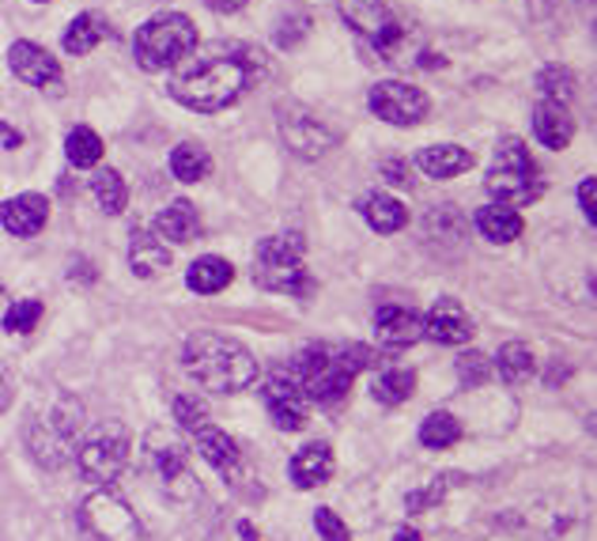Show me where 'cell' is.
Returning a JSON list of instances; mask_svg holds the SVG:
<instances>
[{
  "label": "cell",
  "mask_w": 597,
  "mask_h": 541,
  "mask_svg": "<svg viewBox=\"0 0 597 541\" xmlns=\"http://www.w3.org/2000/svg\"><path fill=\"white\" fill-rule=\"evenodd\" d=\"M265 76V53L249 46H209L198 61L182 65L171 79V95L190 110L212 114L238 103Z\"/></svg>",
  "instance_id": "obj_1"
},
{
  "label": "cell",
  "mask_w": 597,
  "mask_h": 541,
  "mask_svg": "<svg viewBox=\"0 0 597 541\" xmlns=\"http://www.w3.org/2000/svg\"><path fill=\"white\" fill-rule=\"evenodd\" d=\"M374 357L363 344H349V349H329V344H307L291 357L284 375L291 383H299V390L307 394V402L315 405H337L349 397L352 379L363 368H371Z\"/></svg>",
  "instance_id": "obj_2"
},
{
  "label": "cell",
  "mask_w": 597,
  "mask_h": 541,
  "mask_svg": "<svg viewBox=\"0 0 597 541\" xmlns=\"http://www.w3.org/2000/svg\"><path fill=\"white\" fill-rule=\"evenodd\" d=\"M182 363L212 394H238L257 379V360L249 357V349L224 333H193L182 349Z\"/></svg>",
  "instance_id": "obj_3"
},
{
  "label": "cell",
  "mask_w": 597,
  "mask_h": 541,
  "mask_svg": "<svg viewBox=\"0 0 597 541\" xmlns=\"http://www.w3.org/2000/svg\"><path fill=\"white\" fill-rule=\"evenodd\" d=\"M79 432H84V405L76 397L61 394L53 402V410L31 416V424H26V447H31V455L46 469H57L68 463Z\"/></svg>",
  "instance_id": "obj_4"
},
{
  "label": "cell",
  "mask_w": 597,
  "mask_h": 541,
  "mask_svg": "<svg viewBox=\"0 0 597 541\" xmlns=\"http://www.w3.org/2000/svg\"><path fill=\"white\" fill-rule=\"evenodd\" d=\"M193 46H198V26L182 12L151 15L137 31V39H132V53H137L140 68H148V73L174 68L182 57H190Z\"/></svg>",
  "instance_id": "obj_5"
},
{
  "label": "cell",
  "mask_w": 597,
  "mask_h": 541,
  "mask_svg": "<svg viewBox=\"0 0 597 541\" xmlns=\"http://www.w3.org/2000/svg\"><path fill=\"white\" fill-rule=\"evenodd\" d=\"M484 190L495 198V205L503 209H522V205H533L545 190L541 182V171L533 163V156L525 152L522 140H503L495 148V159H492V171H488V182Z\"/></svg>",
  "instance_id": "obj_6"
},
{
  "label": "cell",
  "mask_w": 597,
  "mask_h": 541,
  "mask_svg": "<svg viewBox=\"0 0 597 541\" xmlns=\"http://www.w3.org/2000/svg\"><path fill=\"white\" fill-rule=\"evenodd\" d=\"M307 243L302 235H269L254 251V280L265 291H288V296H310V273L302 269Z\"/></svg>",
  "instance_id": "obj_7"
},
{
  "label": "cell",
  "mask_w": 597,
  "mask_h": 541,
  "mask_svg": "<svg viewBox=\"0 0 597 541\" xmlns=\"http://www.w3.org/2000/svg\"><path fill=\"white\" fill-rule=\"evenodd\" d=\"M79 530L84 541H145L140 519L114 489H99L79 503Z\"/></svg>",
  "instance_id": "obj_8"
},
{
  "label": "cell",
  "mask_w": 597,
  "mask_h": 541,
  "mask_svg": "<svg viewBox=\"0 0 597 541\" xmlns=\"http://www.w3.org/2000/svg\"><path fill=\"white\" fill-rule=\"evenodd\" d=\"M129 428H125L121 421H106L99 432H92V436L84 439V447L76 450V466L79 474H84V481L92 485H110L114 477L121 474L125 466H129Z\"/></svg>",
  "instance_id": "obj_9"
},
{
  "label": "cell",
  "mask_w": 597,
  "mask_h": 541,
  "mask_svg": "<svg viewBox=\"0 0 597 541\" xmlns=\"http://www.w3.org/2000/svg\"><path fill=\"white\" fill-rule=\"evenodd\" d=\"M148 458L156 466L159 481H163V492L171 500H190V496L201 492L198 477L190 469V447L185 439L171 428H151L148 432Z\"/></svg>",
  "instance_id": "obj_10"
},
{
  "label": "cell",
  "mask_w": 597,
  "mask_h": 541,
  "mask_svg": "<svg viewBox=\"0 0 597 541\" xmlns=\"http://www.w3.org/2000/svg\"><path fill=\"white\" fill-rule=\"evenodd\" d=\"M337 8H341L344 23H349L352 31L371 39V46L379 50L382 57L394 61V53L401 50V42H405V26L390 15V8L382 4V0H337Z\"/></svg>",
  "instance_id": "obj_11"
},
{
  "label": "cell",
  "mask_w": 597,
  "mask_h": 541,
  "mask_svg": "<svg viewBox=\"0 0 597 541\" xmlns=\"http://www.w3.org/2000/svg\"><path fill=\"white\" fill-rule=\"evenodd\" d=\"M367 106L374 110V118L390 121V126H416V121L427 118L431 110V99L413 84H401V79H382V84L371 87Z\"/></svg>",
  "instance_id": "obj_12"
},
{
  "label": "cell",
  "mask_w": 597,
  "mask_h": 541,
  "mask_svg": "<svg viewBox=\"0 0 597 541\" xmlns=\"http://www.w3.org/2000/svg\"><path fill=\"white\" fill-rule=\"evenodd\" d=\"M280 137L299 159H322L337 145V132L302 106H280Z\"/></svg>",
  "instance_id": "obj_13"
},
{
  "label": "cell",
  "mask_w": 597,
  "mask_h": 541,
  "mask_svg": "<svg viewBox=\"0 0 597 541\" xmlns=\"http://www.w3.org/2000/svg\"><path fill=\"white\" fill-rule=\"evenodd\" d=\"M262 402H265V410H269L273 424L280 432H299L302 424H307V413H310L307 394H302L299 383H291L284 371H276L269 383H265Z\"/></svg>",
  "instance_id": "obj_14"
},
{
  "label": "cell",
  "mask_w": 597,
  "mask_h": 541,
  "mask_svg": "<svg viewBox=\"0 0 597 541\" xmlns=\"http://www.w3.org/2000/svg\"><path fill=\"white\" fill-rule=\"evenodd\" d=\"M8 65H12V73L31 87H50L61 79L57 57H50L39 42H12V50H8Z\"/></svg>",
  "instance_id": "obj_15"
},
{
  "label": "cell",
  "mask_w": 597,
  "mask_h": 541,
  "mask_svg": "<svg viewBox=\"0 0 597 541\" xmlns=\"http://www.w3.org/2000/svg\"><path fill=\"white\" fill-rule=\"evenodd\" d=\"M374 337H379L386 349H408L424 337V318L416 310H405V307H379L374 310Z\"/></svg>",
  "instance_id": "obj_16"
},
{
  "label": "cell",
  "mask_w": 597,
  "mask_h": 541,
  "mask_svg": "<svg viewBox=\"0 0 597 541\" xmlns=\"http://www.w3.org/2000/svg\"><path fill=\"white\" fill-rule=\"evenodd\" d=\"M424 333L439 344H466L473 337V318L466 315L458 299H435V307L424 318Z\"/></svg>",
  "instance_id": "obj_17"
},
{
  "label": "cell",
  "mask_w": 597,
  "mask_h": 541,
  "mask_svg": "<svg viewBox=\"0 0 597 541\" xmlns=\"http://www.w3.org/2000/svg\"><path fill=\"white\" fill-rule=\"evenodd\" d=\"M46 220H50V201L42 193H20V198H8L0 205V224L20 238L39 235L46 227Z\"/></svg>",
  "instance_id": "obj_18"
},
{
  "label": "cell",
  "mask_w": 597,
  "mask_h": 541,
  "mask_svg": "<svg viewBox=\"0 0 597 541\" xmlns=\"http://www.w3.org/2000/svg\"><path fill=\"white\" fill-rule=\"evenodd\" d=\"M533 132H537V140L552 152H559V148L572 145L575 137V118L567 114L564 103H537V110H533Z\"/></svg>",
  "instance_id": "obj_19"
},
{
  "label": "cell",
  "mask_w": 597,
  "mask_h": 541,
  "mask_svg": "<svg viewBox=\"0 0 597 541\" xmlns=\"http://www.w3.org/2000/svg\"><path fill=\"white\" fill-rule=\"evenodd\" d=\"M329 477H333V450H329V443H310V447H302L291 458V481H296V489H318Z\"/></svg>",
  "instance_id": "obj_20"
},
{
  "label": "cell",
  "mask_w": 597,
  "mask_h": 541,
  "mask_svg": "<svg viewBox=\"0 0 597 541\" xmlns=\"http://www.w3.org/2000/svg\"><path fill=\"white\" fill-rule=\"evenodd\" d=\"M193 443H198L201 458L209 463L212 469H220V474H235L238 466V443L227 436L224 428H216V424H201L198 432H193Z\"/></svg>",
  "instance_id": "obj_21"
},
{
  "label": "cell",
  "mask_w": 597,
  "mask_h": 541,
  "mask_svg": "<svg viewBox=\"0 0 597 541\" xmlns=\"http://www.w3.org/2000/svg\"><path fill=\"white\" fill-rule=\"evenodd\" d=\"M416 167H420L427 179H454V174L473 167V152H466L458 145H435L416 156Z\"/></svg>",
  "instance_id": "obj_22"
},
{
  "label": "cell",
  "mask_w": 597,
  "mask_h": 541,
  "mask_svg": "<svg viewBox=\"0 0 597 541\" xmlns=\"http://www.w3.org/2000/svg\"><path fill=\"white\" fill-rule=\"evenodd\" d=\"M129 265H132L137 277L151 280V277H159V273L171 269V251H167V246L159 243L151 232H137L129 243Z\"/></svg>",
  "instance_id": "obj_23"
},
{
  "label": "cell",
  "mask_w": 597,
  "mask_h": 541,
  "mask_svg": "<svg viewBox=\"0 0 597 541\" xmlns=\"http://www.w3.org/2000/svg\"><path fill=\"white\" fill-rule=\"evenodd\" d=\"M231 280H235V269H231L227 258H216V254H204V258L193 262L190 273H185V284H190L198 296H216Z\"/></svg>",
  "instance_id": "obj_24"
},
{
  "label": "cell",
  "mask_w": 597,
  "mask_h": 541,
  "mask_svg": "<svg viewBox=\"0 0 597 541\" xmlns=\"http://www.w3.org/2000/svg\"><path fill=\"white\" fill-rule=\"evenodd\" d=\"M156 232L163 235V238H171V243H193V238H201V216H198V209H193L190 201H174L171 209L159 212Z\"/></svg>",
  "instance_id": "obj_25"
},
{
  "label": "cell",
  "mask_w": 597,
  "mask_h": 541,
  "mask_svg": "<svg viewBox=\"0 0 597 541\" xmlns=\"http://www.w3.org/2000/svg\"><path fill=\"white\" fill-rule=\"evenodd\" d=\"M363 220L374 227V232H382V235H394L405 227V220H408V212L405 205H401L397 198H390V193H371V198H363Z\"/></svg>",
  "instance_id": "obj_26"
},
{
  "label": "cell",
  "mask_w": 597,
  "mask_h": 541,
  "mask_svg": "<svg viewBox=\"0 0 597 541\" xmlns=\"http://www.w3.org/2000/svg\"><path fill=\"white\" fill-rule=\"evenodd\" d=\"M522 216L514 209L503 205H488L477 212V232L488 238V243H514L522 235Z\"/></svg>",
  "instance_id": "obj_27"
},
{
  "label": "cell",
  "mask_w": 597,
  "mask_h": 541,
  "mask_svg": "<svg viewBox=\"0 0 597 541\" xmlns=\"http://www.w3.org/2000/svg\"><path fill=\"white\" fill-rule=\"evenodd\" d=\"M106 39V20L95 12H79L73 23H68L65 39H61V46L65 53H73V57H84V53H92L99 42Z\"/></svg>",
  "instance_id": "obj_28"
},
{
  "label": "cell",
  "mask_w": 597,
  "mask_h": 541,
  "mask_svg": "<svg viewBox=\"0 0 597 541\" xmlns=\"http://www.w3.org/2000/svg\"><path fill=\"white\" fill-rule=\"evenodd\" d=\"M212 171V156L204 152V145L198 140H182L171 152V174L178 182H201Z\"/></svg>",
  "instance_id": "obj_29"
},
{
  "label": "cell",
  "mask_w": 597,
  "mask_h": 541,
  "mask_svg": "<svg viewBox=\"0 0 597 541\" xmlns=\"http://www.w3.org/2000/svg\"><path fill=\"white\" fill-rule=\"evenodd\" d=\"M371 394H374V402H382V405H401V402H408V397L416 394V371H408V368L382 371V375L374 379Z\"/></svg>",
  "instance_id": "obj_30"
},
{
  "label": "cell",
  "mask_w": 597,
  "mask_h": 541,
  "mask_svg": "<svg viewBox=\"0 0 597 541\" xmlns=\"http://www.w3.org/2000/svg\"><path fill=\"white\" fill-rule=\"evenodd\" d=\"M495 368H499V375H503V383L522 386L525 379L533 375V352L525 349L522 341H507L495 357Z\"/></svg>",
  "instance_id": "obj_31"
},
{
  "label": "cell",
  "mask_w": 597,
  "mask_h": 541,
  "mask_svg": "<svg viewBox=\"0 0 597 541\" xmlns=\"http://www.w3.org/2000/svg\"><path fill=\"white\" fill-rule=\"evenodd\" d=\"M92 193L95 201L103 205V212H110V216H118L125 209V201H129V190H125V179L114 167H103V171L92 174Z\"/></svg>",
  "instance_id": "obj_32"
},
{
  "label": "cell",
  "mask_w": 597,
  "mask_h": 541,
  "mask_svg": "<svg viewBox=\"0 0 597 541\" xmlns=\"http://www.w3.org/2000/svg\"><path fill=\"white\" fill-rule=\"evenodd\" d=\"M65 152H68V163L73 167H95L103 159V137L87 126H76L65 137Z\"/></svg>",
  "instance_id": "obj_33"
},
{
  "label": "cell",
  "mask_w": 597,
  "mask_h": 541,
  "mask_svg": "<svg viewBox=\"0 0 597 541\" xmlns=\"http://www.w3.org/2000/svg\"><path fill=\"white\" fill-rule=\"evenodd\" d=\"M458 439H461V424L454 421L450 413H431L420 424V443H424V447H431V450H447Z\"/></svg>",
  "instance_id": "obj_34"
},
{
  "label": "cell",
  "mask_w": 597,
  "mask_h": 541,
  "mask_svg": "<svg viewBox=\"0 0 597 541\" xmlns=\"http://www.w3.org/2000/svg\"><path fill=\"white\" fill-rule=\"evenodd\" d=\"M0 322H4L8 333H31L42 322V304L39 299H15V304L4 307Z\"/></svg>",
  "instance_id": "obj_35"
},
{
  "label": "cell",
  "mask_w": 597,
  "mask_h": 541,
  "mask_svg": "<svg viewBox=\"0 0 597 541\" xmlns=\"http://www.w3.org/2000/svg\"><path fill=\"white\" fill-rule=\"evenodd\" d=\"M537 87L548 95V103H567L575 92V76H572V68H564V65H548V68H541Z\"/></svg>",
  "instance_id": "obj_36"
},
{
  "label": "cell",
  "mask_w": 597,
  "mask_h": 541,
  "mask_svg": "<svg viewBox=\"0 0 597 541\" xmlns=\"http://www.w3.org/2000/svg\"><path fill=\"white\" fill-rule=\"evenodd\" d=\"M307 31H310V12H302V8H288V12L280 15V23H276V42H280L284 50H291L307 39Z\"/></svg>",
  "instance_id": "obj_37"
},
{
  "label": "cell",
  "mask_w": 597,
  "mask_h": 541,
  "mask_svg": "<svg viewBox=\"0 0 597 541\" xmlns=\"http://www.w3.org/2000/svg\"><path fill=\"white\" fill-rule=\"evenodd\" d=\"M174 421L182 424L185 432H198L201 424H209V405H204L198 394H182L174 402Z\"/></svg>",
  "instance_id": "obj_38"
},
{
  "label": "cell",
  "mask_w": 597,
  "mask_h": 541,
  "mask_svg": "<svg viewBox=\"0 0 597 541\" xmlns=\"http://www.w3.org/2000/svg\"><path fill=\"white\" fill-rule=\"evenodd\" d=\"M488 375H492V360H488L484 352H466V357L458 360V379L466 386H484Z\"/></svg>",
  "instance_id": "obj_39"
},
{
  "label": "cell",
  "mask_w": 597,
  "mask_h": 541,
  "mask_svg": "<svg viewBox=\"0 0 597 541\" xmlns=\"http://www.w3.org/2000/svg\"><path fill=\"white\" fill-rule=\"evenodd\" d=\"M315 530L322 534V541H352L349 527H344V519H337L329 508H318L315 511Z\"/></svg>",
  "instance_id": "obj_40"
},
{
  "label": "cell",
  "mask_w": 597,
  "mask_h": 541,
  "mask_svg": "<svg viewBox=\"0 0 597 541\" xmlns=\"http://www.w3.org/2000/svg\"><path fill=\"white\" fill-rule=\"evenodd\" d=\"M594 190H597V182H594V179H586L583 185H578V205H583V212H586V224H597V212H594Z\"/></svg>",
  "instance_id": "obj_41"
},
{
  "label": "cell",
  "mask_w": 597,
  "mask_h": 541,
  "mask_svg": "<svg viewBox=\"0 0 597 541\" xmlns=\"http://www.w3.org/2000/svg\"><path fill=\"white\" fill-rule=\"evenodd\" d=\"M204 4H209L212 12H224V15H231V12H243L246 0H204Z\"/></svg>",
  "instance_id": "obj_42"
},
{
  "label": "cell",
  "mask_w": 597,
  "mask_h": 541,
  "mask_svg": "<svg viewBox=\"0 0 597 541\" xmlns=\"http://www.w3.org/2000/svg\"><path fill=\"white\" fill-rule=\"evenodd\" d=\"M386 174H390V182L408 185V163H386Z\"/></svg>",
  "instance_id": "obj_43"
},
{
  "label": "cell",
  "mask_w": 597,
  "mask_h": 541,
  "mask_svg": "<svg viewBox=\"0 0 597 541\" xmlns=\"http://www.w3.org/2000/svg\"><path fill=\"white\" fill-rule=\"evenodd\" d=\"M0 140H4L8 148H15V145H23V137L15 129H8V126H0Z\"/></svg>",
  "instance_id": "obj_44"
},
{
  "label": "cell",
  "mask_w": 597,
  "mask_h": 541,
  "mask_svg": "<svg viewBox=\"0 0 597 541\" xmlns=\"http://www.w3.org/2000/svg\"><path fill=\"white\" fill-rule=\"evenodd\" d=\"M8 405H12V386H8L4 379H0V413H4Z\"/></svg>",
  "instance_id": "obj_45"
},
{
  "label": "cell",
  "mask_w": 597,
  "mask_h": 541,
  "mask_svg": "<svg viewBox=\"0 0 597 541\" xmlns=\"http://www.w3.org/2000/svg\"><path fill=\"white\" fill-rule=\"evenodd\" d=\"M394 541H424V538L416 534V530H397V534H394Z\"/></svg>",
  "instance_id": "obj_46"
},
{
  "label": "cell",
  "mask_w": 597,
  "mask_h": 541,
  "mask_svg": "<svg viewBox=\"0 0 597 541\" xmlns=\"http://www.w3.org/2000/svg\"><path fill=\"white\" fill-rule=\"evenodd\" d=\"M238 534H243V541H257V534H254V527H249V522H238Z\"/></svg>",
  "instance_id": "obj_47"
},
{
  "label": "cell",
  "mask_w": 597,
  "mask_h": 541,
  "mask_svg": "<svg viewBox=\"0 0 597 541\" xmlns=\"http://www.w3.org/2000/svg\"><path fill=\"white\" fill-rule=\"evenodd\" d=\"M530 4H533V12H537V15H545L552 8V0H530Z\"/></svg>",
  "instance_id": "obj_48"
},
{
  "label": "cell",
  "mask_w": 597,
  "mask_h": 541,
  "mask_svg": "<svg viewBox=\"0 0 597 541\" xmlns=\"http://www.w3.org/2000/svg\"><path fill=\"white\" fill-rule=\"evenodd\" d=\"M4 307H8V291H4V284H0V315H4Z\"/></svg>",
  "instance_id": "obj_49"
}]
</instances>
